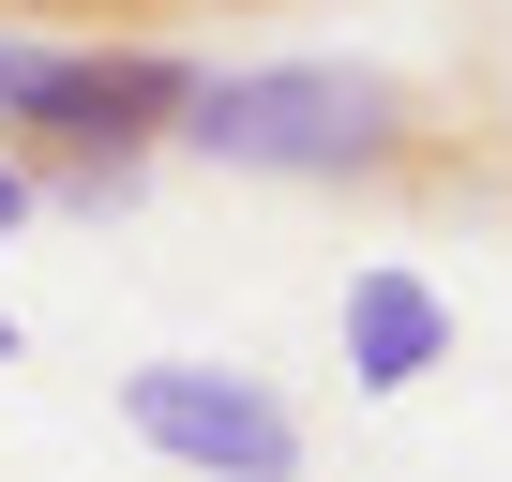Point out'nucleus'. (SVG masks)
I'll use <instances>...</instances> for the list:
<instances>
[{"instance_id": "obj_1", "label": "nucleus", "mask_w": 512, "mask_h": 482, "mask_svg": "<svg viewBox=\"0 0 512 482\" xmlns=\"http://www.w3.org/2000/svg\"><path fill=\"white\" fill-rule=\"evenodd\" d=\"M166 151H196L226 181H302V196L512 226V106L392 76V61H196Z\"/></svg>"}, {"instance_id": "obj_2", "label": "nucleus", "mask_w": 512, "mask_h": 482, "mask_svg": "<svg viewBox=\"0 0 512 482\" xmlns=\"http://www.w3.org/2000/svg\"><path fill=\"white\" fill-rule=\"evenodd\" d=\"M196 61L166 31H0V166L31 211H136Z\"/></svg>"}, {"instance_id": "obj_3", "label": "nucleus", "mask_w": 512, "mask_h": 482, "mask_svg": "<svg viewBox=\"0 0 512 482\" xmlns=\"http://www.w3.org/2000/svg\"><path fill=\"white\" fill-rule=\"evenodd\" d=\"M121 437L196 467V482H302V407L241 362H136L121 377Z\"/></svg>"}, {"instance_id": "obj_4", "label": "nucleus", "mask_w": 512, "mask_h": 482, "mask_svg": "<svg viewBox=\"0 0 512 482\" xmlns=\"http://www.w3.org/2000/svg\"><path fill=\"white\" fill-rule=\"evenodd\" d=\"M437 362H452V302H437L407 257L347 272V392H422Z\"/></svg>"}, {"instance_id": "obj_5", "label": "nucleus", "mask_w": 512, "mask_h": 482, "mask_svg": "<svg viewBox=\"0 0 512 482\" xmlns=\"http://www.w3.org/2000/svg\"><path fill=\"white\" fill-rule=\"evenodd\" d=\"M16 16H136L151 31V16H211V0H16Z\"/></svg>"}, {"instance_id": "obj_6", "label": "nucleus", "mask_w": 512, "mask_h": 482, "mask_svg": "<svg viewBox=\"0 0 512 482\" xmlns=\"http://www.w3.org/2000/svg\"><path fill=\"white\" fill-rule=\"evenodd\" d=\"M0 226H31V181H16V166H0Z\"/></svg>"}, {"instance_id": "obj_7", "label": "nucleus", "mask_w": 512, "mask_h": 482, "mask_svg": "<svg viewBox=\"0 0 512 482\" xmlns=\"http://www.w3.org/2000/svg\"><path fill=\"white\" fill-rule=\"evenodd\" d=\"M16 347H31V332H16V317H0V362H16Z\"/></svg>"}]
</instances>
